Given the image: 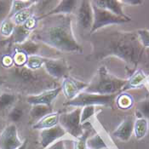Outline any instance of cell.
<instances>
[{"label": "cell", "mask_w": 149, "mask_h": 149, "mask_svg": "<svg viewBox=\"0 0 149 149\" xmlns=\"http://www.w3.org/2000/svg\"><path fill=\"white\" fill-rule=\"evenodd\" d=\"M35 3H36V1H32V0H15V1H12L11 10H10L9 18H10L15 14H16L18 12L22 11L25 9L32 7Z\"/></svg>", "instance_id": "obj_26"}, {"label": "cell", "mask_w": 149, "mask_h": 149, "mask_svg": "<svg viewBox=\"0 0 149 149\" xmlns=\"http://www.w3.org/2000/svg\"><path fill=\"white\" fill-rule=\"evenodd\" d=\"M23 144L18 135L17 127L10 124L0 134V149H18Z\"/></svg>", "instance_id": "obj_9"}, {"label": "cell", "mask_w": 149, "mask_h": 149, "mask_svg": "<svg viewBox=\"0 0 149 149\" xmlns=\"http://www.w3.org/2000/svg\"><path fill=\"white\" fill-rule=\"evenodd\" d=\"M121 2L123 4L126 3V4L130 5V6H136V5H140V4L143 3V1H141V0H124Z\"/></svg>", "instance_id": "obj_38"}, {"label": "cell", "mask_w": 149, "mask_h": 149, "mask_svg": "<svg viewBox=\"0 0 149 149\" xmlns=\"http://www.w3.org/2000/svg\"><path fill=\"white\" fill-rule=\"evenodd\" d=\"M74 15H76L77 26L80 29V31L86 33H91V30L94 22V14L91 1H79V6Z\"/></svg>", "instance_id": "obj_7"}, {"label": "cell", "mask_w": 149, "mask_h": 149, "mask_svg": "<svg viewBox=\"0 0 149 149\" xmlns=\"http://www.w3.org/2000/svg\"><path fill=\"white\" fill-rule=\"evenodd\" d=\"M59 116L60 114L57 112H52V113L45 116L44 118H42L37 123L33 124V129L43 130L56 126L59 124Z\"/></svg>", "instance_id": "obj_17"}, {"label": "cell", "mask_w": 149, "mask_h": 149, "mask_svg": "<svg viewBox=\"0 0 149 149\" xmlns=\"http://www.w3.org/2000/svg\"><path fill=\"white\" fill-rule=\"evenodd\" d=\"M67 135L65 130L58 124L56 126L41 130L40 144L43 148H47Z\"/></svg>", "instance_id": "obj_12"}, {"label": "cell", "mask_w": 149, "mask_h": 149, "mask_svg": "<svg viewBox=\"0 0 149 149\" xmlns=\"http://www.w3.org/2000/svg\"><path fill=\"white\" fill-rule=\"evenodd\" d=\"M38 18L36 15H33L31 18H29L26 22L23 24V26H25V28H26L28 31L30 32H33L35 29L38 27Z\"/></svg>", "instance_id": "obj_35"}, {"label": "cell", "mask_w": 149, "mask_h": 149, "mask_svg": "<svg viewBox=\"0 0 149 149\" xmlns=\"http://www.w3.org/2000/svg\"><path fill=\"white\" fill-rule=\"evenodd\" d=\"M136 113L137 118H143L146 119H149V98H146L141 100L136 103Z\"/></svg>", "instance_id": "obj_28"}, {"label": "cell", "mask_w": 149, "mask_h": 149, "mask_svg": "<svg viewBox=\"0 0 149 149\" xmlns=\"http://www.w3.org/2000/svg\"><path fill=\"white\" fill-rule=\"evenodd\" d=\"M127 79L112 74L106 67H100L84 91L97 95H118L121 93Z\"/></svg>", "instance_id": "obj_3"}, {"label": "cell", "mask_w": 149, "mask_h": 149, "mask_svg": "<svg viewBox=\"0 0 149 149\" xmlns=\"http://www.w3.org/2000/svg\"><path fill=\"white\" fill-rule=\"evenodd\" d=\"M2 65L4 68H12L13 65H14V61H13L12 56H10V55L3 56V58H2Z\"/></svg>", "instance_id": "obj_37"}, {"label": "cell", "mask_w": 149, "mask_h": 149, "mask_svg": "<svg viewBox=\"0 0 149 149\" xmlns=\"http://www.w3.org/2000/svg\"><path fill=\"white\" fill-rule=\"evenodd\" d=\"M91 51L86 56L88 61H102L117 57L125 62L132 74L138 67L148 61V52L142 45L137 32H125L103 28L90 35Z\"/></svg>", "instance_id": "obj_1"}, {"label": "cell", "mask_w": 149, "mask_h": 149, "mask_svg": "<svg viewBox=\"0 0 149 149\" xmlns=\"http://www.w3.org/2000/svg\"><path fill=\"white\" fill-rule=\"evenodd\" d=\"M115 102L120 109L126 110L132 107V106L134 105V99L130 94L122 92L117 95Z\"/></svg>", "instance_id": "obj_24"}, {"label": "cell", "mask_w": 149, "mask_h": 149, "mask_svg": "<svg viewBox=\"0 0 149 149\" xmlns=\"http://www.w3.org/2000/svg\"><path fill=\"white\" fill-rule=\"evenodd\" d=\"M81 111V107H76L71 112L59 116V125L65 130L67 134L75 139L81 136L84 131L80 121Z\"/></svg>", "instance_id": "obj_6"}, {"label": "cell", "mask_w": 149, "mask_h": 149, "mask_svg": "<svg viewBox=\"0 0 149 149\" xmlns=\"http://www.w3.org/2000/svg\"><path fill=\"white\" fill-rule=\"evenodd\" d=\"M118 95H97L88 92H80L75 98L68 101L64 103V106L73 107H84L87 106H105L113 107L115 103Z\"/></svg>", "instance_id": "obj_4"}, {"label": "cell", "mask_w": 149, "mask_h": 149, "mask_svg": "<svg viewBox=\"0 0 149 149\" xmlns=\"http://www.w3.org/2000/svg\"><path fill=\"white\" fill-rule=\"evenodd\" d=\"M43 20L32 33L31 39L63 53L83 54V47L73 34L71 15H51Z\"/></svg>", "instance_id": "obj_2"}, {"label": "cell", "mask_w": 149, "mask_h": 149, "mask_svg": "<svg viewBox=\"0 0 149 149\" xmlns=\"http://www.w3.org/2000/svg\"><path fill=\"white\" fill-rule=\"evenodd\" d=\"M52 107L46 106V105H33L30 110L29 116L31 118V121L33 123H37L38 120H40L42 118L52 113Z\"/></svg>", "instance_id": "obj_20"}, {"label": "cell", "mask_w": 149, "mask_h": 149, "mask_svg": "<svg viewBox=\"0 0 149 149\" xmlns=\"http://www.w3.org/2000/svg\"><path fill=\"white\" fill-rule=\"evenodd\" d=\"M134 123L135 120L133 117L129 116L125 118L113 131V136L122 141H128L134 132Z\"/></svg>", "instance_id": "obj_14"}, {"label": "cell", "mask_w": 149, "mask_h": 149, "mask_svg": "<svg viewBox=\"0 0 149 149\" xmlns=\"http://www.w3.org/2000/svg\"><path fill=\"white\" fill-rule=\"evenodd\" d=\"M92 8H93V14H94V22H93V26H92L90 35L101 29H103L106 26H109L113 25H119V24H124V23L131 22V18L125 19V18L117 16L107 10L96 7L95 4H93V3H92Z\"/></svg>", "instance_id": "obj_5"}, {"label": "cell", "mask_w": 149, "mask_h": 149, "mask_svg": "<svg viewBox=\"0 0 149 149\" xmlns=\"http://www.w3.org/2000/svg\"><path fill=\"white\" fill-rule=\"evenodd\" d=\"M61 91V87H56L54 89L47 90L37 95H29L26 96V102L32 106L33 105H46L51 107L52 102L56 100Z\"/></svg>", "instance_id": "obj_10"}, {"label": "cell", "mask_w": 149, "mask_h": 149, "mask_svg": "<svg viewBox=\"0 0 149 149\" xmlns=\"http://www.w3.org/2000/svg\"><path fill=\"white\" fill-rule=\"evenodd\" d=\"M92 3L96 7L107 10L117 16L125 18V19L130 18V16H128L124 13L123 3L121 1H118V0H95V1H92Z\"/></svg>", "instance_id": "obj_15"}, {"label": "cell", "mask_w": 149, "mask_h": 149, "mask_svg": "<svg viewBox=\"0 0 149 149\" xmlns=\"http://www.w3.org/2000/svg\"><path fill=\"white\" fill-rule=\"evenodd\" d=\"M147 80H148V76L145 74L143 70L138 68L127 79L126 84L125 85L122 92H125L130 89H139L147 83Z\"/></svg>", "instance_id": "obj_16"}, {"label": "cell", "mask_w": 149, "mask_h": 149, "mask_svg": "<svg viewBox=\"0 0 149 149\" xmlns=\"http://www.w3.org/2000/svg\"><path fill=\"white\" fill-rule=\"evenodd\" d=\"M86 146L89 149H107V146L99 134H95L88 138Z\"/></svg>", "instance_id": "obj_27"}, {"label": "cell", "mask_w": 149, "mask_h": 149, "mask_svg": "<svg viewBox=\"0 0 149 149\" xmlns=\"http://www.w3.org/2000/svg\"><path fill=\"white\" fill-rule=\"evenodd\" d=\"M39 49H40L39 43L36 42L33 39H27L23 44L16 45L15 48V50L22 51L25 53L27 56H33V55H39L38 54Z\"/></svg>", "instance_id": "obj_19"}, {"label": "cell", "mask_w": 149, "mask_h": 149, "mask_svg": "<svg viewBox=\"0 0 149 149\" xmlns=\"http://www.w3.org/2000/svg\"><path fill=\"white\" fill-rule=\"evenodd\" d=\"M27 142H28V141L27 140H25L24 141H23V144L18 149H26L27 148Z\"/></svg>", "instance_id": "obj_39"}, {"label": "cell", "mask_w": 149, "mask_h": 149, "mask_svg": "<svg viewBox=\"0 0 149 149\" xmlns=\"http://www.w3.org/2000/svg\"><path fill=\"white\" fill-rule=\"evenodd\" d=\"M137 33L141 39V42L144 48H149V30L148 29H139Z\"/></svg>", "instance_id": "obj_34"}, {"label": "cell", "mask_w": 149, "mask_h": 149, "mask_svg": "<svg viewBox=\"0 0 149 149\" xmlns=\"http://www.w3.org/2000/svg\"><path fill=\"white\" fill-rule=\"evenodd\" d=\"M79 1L77 0H60L57 5L45 15L38 18V20H43L45 17L51 16V15H70L71 14H74L78 6Z\"/></svg>", "instance_id": "obj_13"}, {"label": "cell", "mask_w": 149, "mask_h": 149, "mask_svg": "<svg viewBox=\"0 0 149 149\" xmlns=\"http://www.w3.org/2000/svg\"><path fill=\"white\" fill-rule=\"evenodd\" d=\"M12 1L0 0V24L9 18L11 10Z\"/></svg>", "instance_id": "obj_30"}, {"label": "cell", "mask_w": 149, "mask_h": 149, "mask_svg": "<svg viewBox=\"0 0 149 149\" xmlns=\"http://www.w3.org/2000/svg\"><path fill=\"white\" fill-rule=\"evenodd\" d=\"M87 85L88 84L84 83L83 81L68 76L63 79L61 84V91L63 92L65 97L70 101L75 98L80 92L84 91Z\"/></svg>", "instance_id": "obj_11"}, {"label": "cell", "mask_w": 149, "mask_h": 149, "mask_svg": "<svg viewBox=\"0 0 149 149\" xmlns=\"http://www.w3.org/2000/svg\"><path fill=\"white\" fill-rule=\"evenodd\" d=\"M33 32L28 31L25 26H15V30L13 32V34L10 38V43L15 44L16 45H22L24 42H26L27 39H29V37L31 36Z\"/></svg>", "instance_id": "obj_18"}, {"label": "cell", "mask_w": 149, "mask_h": 149, "mask_svg": "<svg viewBox=\"0 0 149 149\" xmlns=\"http://www.w3.org/2000/svg\"><path fill=\"white\" fill-rule=\"evenodd\" d=\"M147 82L148 83V84H149V76H148V80H147Z\"/></svg>", "instance_id": "obj_40"}, {"label": "cell", "mask_w": 149, "mask_h": 149, "mask_svg": "<svg viewBox=\"0 0 149 149\" xmlns=\"http://www.w3.org/2000/svg\"><path fill=\"white\" fill-rule=\"evenodd\" d=\"M12 57H13V61H14V65L15 67L21 68V67H25L28 56L22 51L15 50V53L12 56Z\"/></svg>", "instance_id": "obj_31"}, {"label": "cell", "mask_w": 149, "mask_h": 149, "mask_svg": "<svg viewBox=\"0 0 149 149\" xmlns=\"http://www.w3.org/2000/svg\"><path fill=\"white\" fill-rule=\"evenodd\" d=\"M95 107L94 106H87L83 107L80 115L81 124L83 125L86 123V121L95 114Z\"/></svg>", "instance_id": "obj_32"}, {"label": "cell", "mask_w": 149, "mask_h": 149, "mask_svg": "<svg viewBox=\"0 0 149 149\" xmlns=\"http://www.w3.org/2000/svg\"><path fill=\"white\" fill-rule=\"evenodd\" d=\"M1 93H2V92H1V91H0V95H1Z\"/></svg>", "instance_id": "obj_41"}, {"label": "cell", "mask_w": 149, "mask_h": 149, "mask_svg": "<svg viewBox=\"0 0 149 149\" xmlns=\"http://www.w3.org/2000/svg\"><path fill=\"white\" fill-rule=\"evenodd\" d=\"M46 59L47 58L44 57L40 55L30 56L27 57V61H26L25 67L30 69V70H33V71L39 70L44 67V64L45 62Z\"/></svg>", "instance_id": "obj_25"}, {"label": "cell", "mask_w": 149, "mask_h": 149, "mask_svg": "<svg viewBox=\"0 0 149 149\" xmlns=\"http://www.w3.org/2000/svg\"><path fill=\"white\" fill-rule=\"evenodd\" d=\"M23 114H24V112H23L22 108L19 107H15L10 111L9 118L14 124L15 122H18L22 118Z\"/></svg>", "instance_id": "obj_33"}, {"label": "cell", "mask_w": 149, "mask_h": 149, "mask_svg": "<svg viewBox=\"0 0 149 149\" xmlns=\"http://www.w3.org/2000/svg\"><path fill=\"white\" fill-rule=\"evenodd\" d=\"M44 69L52 79H60L68 76L69 67L67 61L63 58H47Z\"/></svg>", "instance_id": "obj_8"}, {"label": "cell", "mask_w": 149, "mask_h": 149, "mask_svg": "<svg viewBox=\"0 0 149 149\" xmlns=\"http://www.w3.org/2000/svg\"><path fill=\"white\" fill-rule=\"evenodd\" d=\"M68 140H59L45 149H71L72 146Z\"/></svg>", "instance_id": "obj_36"}, {"label": "cell", "mask_w": 149, "mask_h": 149, "mask_svg": "<svg viewBox=\"0 0 149 149\" xmlns=\"http://www.w3.org/2000/svg\"><path fill=\"white\" fill-rule=\"evenodd\" d=\"M17 101L16 95L13 93L3 92L0 95V113L11 108Z\"/></svg>", "instance_id": "obj_23"}, {"label": "cell", "mask_w": 149, "mask_h": 149, "mask_svg": "<svg viewBox=\"0 0 149 149\" xmlns=\"http://www.w3.org/2000/svg\"><path fill=\"white\" fill-rule=\"evenodd\" d=\"M148 131V120L143 118H136L134 123V134L138 140L146 136Z\"/></svg>", "instance_id": "obj_22"}, {"label": "cell", "mask_w": 149, "mask_h": 149, "mask_svg": "<svg viewBox=\"0 0 149 149\" xmlns=\"http://www.w3.org/2000/svg\"><path fill=\"white\" fill-rule=\"evenodd\" d=\"M33 5L32 7H30V8L25 9L22 11L15 14L13 16L10 17L11 21L15 26H22L29 18H31L33 15H34V7H33Z\"/></svg>", "instance_id": "obj_21"}, {"label": "cell", "mask_w": 149, "mask_h": 149, "mask_svg": "<svg viewBox=\"0 0 149 149\" xmlns=\"http://www.w3.org/2000/svg\"><path fill=\"white\" fill-rule=\"evenodd\" d=\"M15 25L10 18H7L0 24V34L5 38H10L15 30Z\"/></svg>", "instance_id": "obj_29"}]
</instances>
